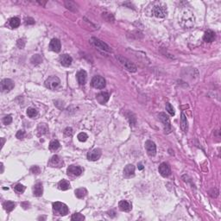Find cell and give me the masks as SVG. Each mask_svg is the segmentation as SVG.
I'll return each mask as SVG.
<instances>
[{"label":"cell","instance_id":"f1b7e54d","mask_svg":"<svg viewBox=\"0 0 221 221\" xmlns=\"http://www.w3.org/2000/svg\"><path fill=\"white\" fill-rule=\"evenodd\" d=\"M59 148H60V143H59V141H57V140H53V141L50 142V144H49V149L51 150L55 151V150H57Z\"/></svg>","mask_w":221,"mask_h":221},{"label":"cell","instance_id":"9a60e30c","mask_svg":"<svg viewBox=\"0 0 221 221\" xmlns=\"http://www.w3.org/2000/svg\"><path fill=\"white\" fill-rule=\"evenodd\" d=\"M72 61H73V58L67 54L61 55L60 56V62L64 67H69L72 64Z\"/></svg>","mask_w":221,"mask_h":221},{"label":"cell","instance_id":"cb8c5ba5","mask_svg":"<svg viewBox=\"0 0 221 221\" xmlns=\"http://www.w3.org/2000/svg\"><path fill=\"white\" fill-rule=\"evenodd\" d=\"M181 127L182 129V131L187 133V130H188V125H187V117L184 113H182V117H181Z\"/></svg>","mask_w":221,"mask_h":221},{"label":"cell","instance_id":"484cf974","mask_svg":"<svg viewBox=\"0 0 221 221\" xmlns=\"http://www.w3.org/2000/svg\"><path fill=\"white\" fill-rule=\"evenodd\" d=\"M15 206H16L15 203L12 201H5L3 204L4 209L7 212H11L14 208H15Z\"/></svg>","mask_w":221,"mask_h":221},{"label":"cell","instance_id":"e0dca14e","mask_svg":"<svg viewBox=\"0 0 221 221\" xmlns=\"http://www.w3.org/2000/svg\"><path fill=\"white\" fill-rule=\"evenodd\" d=\"M135 175V167L132 164H128L124 169L125 178H131Z\"/></svg>","mask_w":221,"mask_h":221},{"label":"cell","instance_id":"4fadbf2b","mask_svg":"<svg viewBox=\"0 0 221 221\" xmlns=\"http://www.w3.org/2000/svg\"><path fill=\"white\" fill-rule=\"evenodd\" d=\"M67 174L72 175V176H79L82 173V168L79 166L75 165H71L67 168Z\"/></svg>","mask_w":221,"mask_h":221},{"label":"cell","instance_id":"e575fe53","mask_svg":"<svg viewBox=\"0 0 221 221\" xmlns=\"http://www.w3.org/2000/svg\"><path fill=\"white\" fill-rule=\"evenodd\" d=\"M11 122H12V117L10 115L5 116V117L3 118V123L5 125H10V124H11Z\"/></svg>","mask_w":221,"mask_h":221},{"label":"cell","instance_id":"60d3db41","mask_svg":"<svg viewBox=\"0 0 221 221\" xmlns=\"http://www.w3.org/2000/svg\"><path fill=\"white\" fill-rule=\"evenodd\" d=\"M25 23L26 24H34L35 23V20L33 19V18H27V19L25 20Z\"/></svg>","mask_w":221,"mask_h":221},{"label":"cell","instance_id":"7402d4cb","mask_svg":"<svg viewBox=\"0 0 221 221\" xmlns=\"http://www.w3.org/2000/svg\"><path fill=\"white\" fill-rule=\"evenodd\" d=\"M42 193H43V187H42V184L41 182L36 183L34 187H33V193L35 196L36 197H40L42 195Z\"/></svg>","mask_w":221,"mask_h":221},{"label":"cell","instance_id":"30bf717a","mask_svg":"<svg viewBox=\"0 0 221 221\" xmlns=\"http://www.w3.org/2000/svg\"><path fill=\"white\" fill-rule=\"evenodd\" d=\"M145 149L148 155L150 156H155V155L156 153V145L154 142L148 140L145 142Z\"/></svg>","mask_w":221,"mask_h":221},{"label":"cell","instance_id":"ffe728a7","mask_svg":"<svg viewBox=\"0 0 221 221\" xmlns=\"http://www.w3.org/2000/svg\"><path fill=\"white\" fill-rule=\"evenodd\" d=\"M109 98H110V94L108 93H100L97 94L96 99L99 104L104 105L109 100Z\"/></svg>","mask_w":221,"mask_h":221},{"label":"cell","instance_id":"d4e9b609","mask_svg":"<svg viewBox=\"0 0 221 221\" xmlns=\"http://www.w3.org/2000/svg\"><path fill=\"white\" fill-rule=\"evenodd\" d=\"M74 193H75V196L79 198V199H83L86 195L87 194V190L86 188H78L74 191Z\"/></svg>","mask_w":221,"mask_h":221},{"label":"cell","instance_id":"f546056e","mask_svg":"<svg viewBox=\"0 0 221 221\" xmlns=\"http://www.w3.org/2000/svg\"><path fill=\"white\" fill-rule=\"evenodd\" d=\"M71 220L73 221H82L85 220V217L82 214L79 213V212H75V213L73 214Z\"/></svg>","mask_w":221,"mask_h":221},{"label":"cell","instance_id":"5b68a950","mask_svg":"<svg viewBox=\"0 0 221 221\" xmlns=\"http://www.w3.org/2000/svg\"><path fill=\"white\" fill-rule=\"evenodd\" d=\"M53 209L54 211L57 212L61 216L67 215L68 212V207L66 204L61 203V202H54L53 203Z\"/></svg>","mask_w":221,"mask_h":221},{"label":"cell","instance_id":"8992f818","mask_svg":"<svg viewBox=\"0 0 221 221\" xmlns=\"http://www.w3.org/2000/svg\"><path fill=\"white\" fill-rule=\"evenodd\" d=\"M152 14L156 18H164L167 14V8L162 4L155 5L152 9Z\"/></svg>","mask_w":221,"mask_h":221},{"label":"cell","instance_id":"4316f807","mask_svg":"<svg viewBox=\"0 0 221 221\" xmlns=\"http://www.w3.org/2000/svg\"><path fill=\"white\" fill-rule=\"evenodd\" d=\"M9 24L12 29H16L20 25V19L18 18H12L9 20Z\"/></svg>","mask_w":221,"mask_h":221},{"label":"cell","instance_id":"d6986e66","mask_svg":"<svg viewBox=\"0 0 221 221\" xmlns=\"http://www.w3.org/2000/svg\"><path fill=\"white\" fill-rule=\"evenodd\" d=\"M118 207L121 211L130 212L132 209V205L128 201H121L118 203Z\"/></svg>","mask_w":221,"mask_h":221},{"label":"cell","instance_id":"ee69618b","mask_svg":"<svg viewBox=\"0 0 221 221\" xmlns=\"http://www.w3.org/2000/svg\"><path fill=\"white\" fill-rule=\"evenodd\" d=\"M137 166H138V169H140V170H143L144 169V166H143L142 163H139Z\"/></svg>","mask_w":221,"mask_h":221},{"label":"cell","instance_id":"9c48e42d","mask_svg":"<svg viewBox=\"0 0 221 221\" xmlns=\"http://www.w3.org/2000/svg\"><path fill=\"white\" fill-rule=\"evenodd\" d=\"M91 42L98 48H100V49L105 50V51H107V52L112 51L111 48L106 44V42H104L103 41H101V40H99V39L93 37V38H91Z\"/></svg>","mask_w":221,"mask_h":221},{"label":"cell","instance_id":"bcb514c9","mask_svg":"<svg viewBox=\"0 0 221 221\" xmlns=\"http://www.w3.org/2000/svg\"><path fill=\"white\" fill-rule=\"evenodd\" d=\"M1 140H2V147H3V146H4V138H2Z\"/></svg>","mask_w":221,"mask_h":221},{"label":"cell","instance_id":"8d00e7d4","mask_svg":"<svg viewBox=\"0 0 221 221\" xmlns=\"http://www.w3.org/2000/svg\"><path fill=\"white\" fill-rule=\"evenodd\" d=\"M30 172L32 174H38L41 172V170H40V168L37 167V166H33L30 168Z\"/></svg>","mask_w":221,"mask_h":221},{"label":"cell","instance_id":"52a82bcc","mask_svg":"<svg viewBox=\"0 0 221 221\" xmlns=\"http://www.w3.org/2000/svg\"><path fill=\"white\" fill-rule=\"evenodd\" d=\"M14 82L10 79H4L1 81V91L3 93H9L14 88Z\"/></svg>","mask_w":221,"mask_h":221},{"label":"cell","instance_id":"3957f363","mask_svg":"<svg viewBox=\"0 0 221 221\" xmlns=\"http://www.w3.org/2000/svg\"><path fill=\"white\" fill-rule=\"evenodd\" d=\"M60 79L56 76H50L45 81V86L50 90H55L60 86Z\"/></svg>","mask_w":221,"mask_h":221},{"label":"cell","instance_id":"f6af8a7d","mask_svg":"<svg viewBox=\"0 0 221 221\" xmlns=\"http://www.w3.org/2000/svg\"><path fill=\"white\" fill-rule=\"evenodd\" d=\"M1 168H2L1 173H3V172H4V165H3V163H1Z\"/></svg>","mask_w":221,"mask_h":221},{"label":"cell","instance_id":"83f0119b","mask_svg":"<svg viewBox=\"0 0 221 221\" xmlns=\"http://www.w3.org/2000/svg\"><path fill=\"white\" fill-rule=\"evenodd\" d=\"M48 131V125H46V124H40V125H38L37 131H38L39 135L46 134Z\"/></svg>","mask_w":221,"mask_h":221},{"label":"cell","instance_id":"ab89813d","mask_svg":"<svg viewBox=\"0 0 221 221\" xmlns=\"http://www.w3.org/2000/svg\"><path fill=\"white\" fill-rule=\"evenodd\" d=\"M24 45H25V42H23V39H19V40L18 41V46L20 48H23Z\"/></svg>","mask_w":221,"mask_h":221},{"label":"cell","instance_id":"d590c367","mask_svg":"<svg viewBox=\"0 0 221 221\" xmlns=\"http://www.w3.org/2000/svg\"><path fill=\"white\" fill-rule=\"evenodd\" d=\"M15 190H16L18 193H22L24 192V190H25V187H24L23 185H22V184H17V185L15 186Z\"/></svg>","mask_w":221,"mask_h":221},{"label":"cell","instance_id":"6da1fadb","mask_svg":"<svg viewBox=\"0 0 221 221\" xmlns=\"http://www.w3.org/2000/svg\"><path fill=\"white\" fill-rule=\"evenodd\" d=\"M182 24L185 28H191L194 24V16L191 11L185 10L182 16Z\"/></svg>","mask_w":221,"mask_h":221},{"label":"cell","instance_id":"d6a6232c","mask_svg":"<svg viewBox=\"0 0 221 221\" xmlns=\"http://www.w3.org/2000/svg\"><path fill=\"white\" fill-rule=\"evenodd\" d=\"M77 138L79 139V141H80V142H86L87 138H88V136L85 132H81V133L78 135Z\"/></svg>","mask_w":221,"mask_h":221},{"label":"cell","instance_id":"8fae6325","mask_svg":"<svg viewBox=\"0 0 221 221\" xmlns=\"http://www.w3.org/2000/svg\"><path fill=\"white\" fill-rule=\"evenodd\" d=\"M62 165H63V161L57 155H53L48 162V166L53 168H61Z\"/></svg>","mask_w":221,"mask_h":221},{"label":"cell","instance_id":"44dd1931","mask_svg":"<svg viewBox=\"0 0 221 221\" xmlns=\"http://www.w3.org/2000/svg\"><path fill=\"white\" fill-rule=\"evenodd\" d=\"M215 39V33L212 30H207L205 32V35L203 36V40L206 42H212Z\"/></svg>","mask_w":221,"mask_h":221},{"label":"cell","instance_id":"836d02e7","mask_svg":"<svg viewBox=\"0 0 221 221\" xmlns=\"http://www.w3.org/2000/svg\"><path fill=\"white\" fill-rule=\"evenodd\" d=\"M166 110L168 111V112L171 116H174V110L173 106L170 103H167L166 104Z\"/></svg>","mask_w":221,"mask_h":221},{"label":"cell","instance_id":"4dcf8cb0","mask_svg":"<svg viewBox=\"0 0 221 221\" xmlns=\"http://www.w3.org/2000/svg\"><path fill=\"white\" fill-rule=\"evenodd\" d=\"M42 61V59L39 55H35L31 58V62H32V64H35V65H37L39 63H41Z\"/></svg>","mask_w":221,"mask_h":221},{"label":"cell","instance_id":"74e56055","mask_svg":"<svg viewBox=\"0 0 221 221\" xmlns=\"http://www.w3.org/2000/svg\"><path fill=\"white\" fill-rule=\"evenodd\" d=\"M64 134L67 136H70L73 135V129L71 127H67L65 130H64Z\"/></svg>","mask_w":221,"mask_h":221},{"label":"cell","instance_id":"2e32d148","mask_svg":"<svg viewBox=\"0 0 221 221\" xmlns=\"http://www.w3.org/2000/svg\"><path fill=\"white\" fill-rule=\"evenodd\" d=\"M61 42L60 40H58L56 38H54L51 40L50 43H49V48L50 50L54 51V52H60L61 51Z\"/></svg>","mask_w":221,"mask_h":221},{"label":"cell","instance_id":"5bb4252c","mask_svg":"<svg viewBox=\"0 0 221 221\" xmlns=\"http://www.w3.org/2000/svg\"><path fill=\"white\" fill-rule=\"evenodd\" d=\"M101 154L102 152L100 149H94L87 154V159L89 161H97L100 158Z\"/></svg>","mask_w":221,"mask_h":221},{"label":"cell","instance_id":"ba28073f","mask_svg":"<svg viewBox=\"0 0 221 221\" xmlns=\"http://www.w3.org/2000/svg\"><path fill=\"white\" fill-rule=\"evenodd\" d=\"M92 86L97 89H103L106 87V80L101 76H94L91 81Z\"/></svg>","mask_w":221,"mask_h":221},{"label":"cell","instance_id":"7c38bea8","mask_svg":"<svg viewBox=\"0 0 221 221\" xmlns=\"http://www.w3.org/2000/svg\"><path fill=\"white\" fill-rule=\"evenodd\" d=\"M158 169H159V173L161 174V175L163 176V177H168L171 174L170 166L168 163H163L160 164Z\"/></svg>","mask_w":221,"mask_h":221},{"label":"cell","instance_id":"277c9868","mask_svg":"<svg viewBox=\"0 0 221 221\" xmlns=\"http://www.w3.org/2000/svg\"><path fill=\"white\" fill-rule=\"evenodd\" d=\"M158 117H159V119H160V120L163 122V124L165 132H166L167 134L170 133V132H171V123H170V120H169L168 116L166 115V113L161 112V113L158 114Z\"/></svg>","mask_w":221,"mask_h":221},{"label":"cell","instance_id":"7a4b0ae2","mask_svg":"<svg viewBox=\"0 0 221 221\" xmlns=\"http://www.w3.org/2000/svg\"><path fill=\"white\" fill-rule=\"evenodd\" d=\"M117 59L118 60V61L124 66V67L129 71V72H131V73H135V72H136V65L133 64L131 61H129L127 58L124 57V56H122V55H117Z\"/></svg>","mask_w":221,"mask_h":221},{"label":"cell","instance_id":"ac0fdd59","mask_svg":"<svg viewBox=\"0 0 221 221\" xmlns=\"http://www.w3.org/2000/svg\"><path fill=\"white\" fill-rule=\"evenodd\" d=\"M87 72L85 70H80L77 73V80L80 85H81V86L85 85L87 82Z\"/></svg>","mask_w":221,"mask_h":221},{"label":"cell","instance_id":"b9f144b4","mask_svg":"<svg viewBox=\"0 0 221 221\" xmlns=\"http://www.w3.org/2000/svg\"><path fill=\"white\" fill-rule=\"evenodd\" d=\"M26 205H29L28 202H23L22 204H21V206L24 208V209H27V208H29L28 206H26Z\"/></svg>","mask_w":221,"mask_h":221},{"label":"cell","instance_id":"f35d334b","mask_svg":"<svg viewBox=\"0 0 221 221\" xmlns=\"http://www.w3.org/2000/svg\"><path fill=\"white\" fill-rule=\"evenodd\" d=\"M16 136H17V138H18V139H23V138L25 136V132H24L23 131H18L17 135H16Z\"/></svg>","mask_w":221,"mask_h":221},{"label":"cell","instance_id":"7bdbcfd3","mask_svg":"<svg viewBox=\"0 0 221 221\" xmlns=\"http://www.w3.org/2000/svg\"><path fill=\"white\" fill-rule=\"evenodd\" d=\"M108 213H109V216H111V217H114L116 214V212L114 211H112V212H108Z\"/></svg>","mask_w":221,"mask_h":221},{"label":"cell","instance_id":"1f68e13d","mask_svg":"<svg viewBox=\"0 0 221 221\" xmlns=\"http://www.w3.org/2000/svg\"><path fill=\"white\" fill-rule=\"evenodd\" d=\"M37 114H38V112L35 108H29L27 110V115L29 116V117H35L37 116Z\"/></svg>","mask_w":221,"mask_h":221},{"label":"cell","instance_id":"603a6c76","mask_svg":"<svg viewBox=\"0 0 221 221\" xmlns=\"http://www.w3.org/2000/svg\"><path fill=\"white\" fill-rule=\"evenodd\" d=\"M58 187L60 190H62V191H66V190H68L70 188V183L67 180H61L60 182L58 183Z\"/></svg>","mask_w":221,"mask_h":221}]
</instances>
